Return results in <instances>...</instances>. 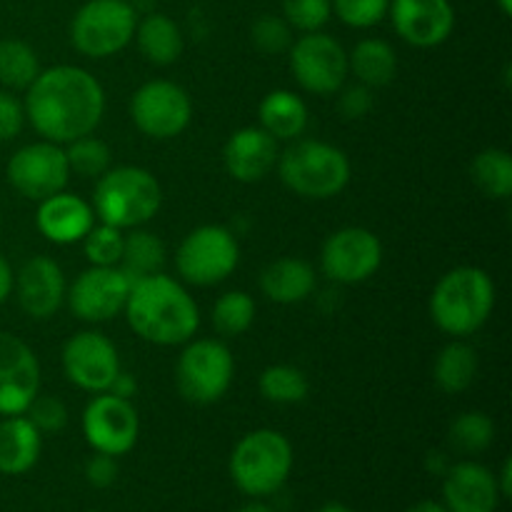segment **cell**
Returning a JSON list of instances; mask_svg holds the SVG:
<instances>
[{
  "label": "cell",
  "instance_id": "1",
  "mask_svg": "<svg viewBox=\"0 0 512 512\" xmlns=\"http://www.w3.org/2000/svg\"><path fill=\"white\" fill-rule=\"evenodd\" d=\"M25 120L50 143L68 145L95 133L105 113V90L95 75L78 65L40 70L23 100Z\"/></svg>",
  "mask_w": 512,
  "mask_h": 512
},
{
  "label": "cell",
  "instance_id": "2",
  "mask_svg": "<svg viewBox=\"0 0 512 512\" xmlns=\"http://www.w3.org/2000/svg\"><path fill=\"white\" fill-rule=\"evenodd\" d=\"M123 313L140 340L160 348L185 345L200 328V308L193 295L165 273L133 283Z\"/></svg>",
  "mask_w": 512,
  "mask_h": 512
},
{
  "label": "cell",
  "instance_id": "3",
  "mask_svg": "<svg viewBox=\"0 0 512 512\" xmlns=\"http://www.w3.org/2000/svg\"><path fill=\"white\" fill-rule=\"evenodd\" d=\"M495 308V283L478 265L448 270L430 295V318L450 338L478 333Z\"/></svg>",
  "mask_w": 512,
  "mask_h": 512
},
{
  "label": "cell",
  "instance_id": "4",
  "mask_svg": "<svg viewBox=\"0 0 512 512\" xmlns=\"http://www.w3.org/2000/svg\"><path fill=\"white\" fill-rule=\"evenodd\" d=\"M90 205L100 223L118 230L143 228L158 215L163 205V188L150 170L120 165L100 175Z\"/></svg>",
  "mask_w": 512,
  "mask_h": 512
},
{
  "label": "cell",
  "instance_id": "5",
  "mask_svg": "<svg viewBox=\"0 0 512 512\" xmlns=\"http://www.w3.org/2000/svg\"><path fill=\"white\" fill-rule=\"evenodd\" d=\"M293 473V445L270 428L243 435L230 453V478L248 498L263 500L278 493Z\"/></svg>",
  "mask_w": 512,
  "mask_h": 512
},
{
  "label": "cell",
  "instance_id": "6",
  "mask_svg": "<svg viewBox=\"0 0 512 512\" xmlns=\"http://www.w3.org/2000/svg\"><path fill=\"white\" fill-rule=\"evenodd\" d=\"M278 173L285 188L300 198L328 200L350 183V160L335 145L323 140H295L278 158Z\"/></svg>",
  "mask_w": 512,
  "mask_h": 512
},
{
  "label": "cell",
  "instance_id": "7",
  "mask_svg": "<svg viewBox=\"0 0 512 512\" xmlns=\"http://www.w3.org/2000/svg\"><path fill=\"white\" fill-rule=\"evenodd\" d=\"M138 13L128 0H88L70 23V43L93 60L110 58L135 38Z\"/></svg>",
  "mask_w": 512,
  "mask_h": 512
},
{
  "label": "cell",
  "instance_id": "8",
  "mask_svg": "<svg viewBox=\"0 0 512 512\" xmlns=\"http://www.w3.org/2000/svg\"><path fill=\"white\" fill-rule=\"evenodd\" d=\"M238 263V238L225 225H200L190 230L175 253V268L180 278L198 288H210L228 280Z\"/></svg>",
  "mask_w": 512,
  "mask_h": 512
},
{
  "label": "cell",
  "instance_id": "9",
  "mask_svg": "<svg viewBox=\"0 0 512 512\" xmlns=\"http://www.w3.org/2000/svg\"><path fill=\"white\" fill-rule=\"evenodd\" d=\"M235 375V360L220 340H188L178 358L175 383L180 395L193 405H213L228 393Z\"/></svg>",
  "mask_w": 512,
  "mask_h": 512
},
{
  "label": "cell",
  "instance_id": "10",
  "mask_svg": "<svg viewBox=\"0 0 512 512\" xmlns=\"http://www.w3.org/2000/svg\"><path fill=\"white\" fill-rule=\"evenodd\" d=\"M130 118L148 138H178L193 120V100L188 90L173 80H148L133 93Z\"/></svg>",
  "mask_w": 512,
  "mask_h": 512
},
{
  "label": "cell",
  "instance_id": "11",
  "mask_svg": "<svg viewBox=\"0 0 512 512\" xmlns=\"http://www.w3.org/2000/svg\"><path fill=\"white\" fill-rule=\"evenodd\" d=\"M288 53L290 70L300 88L313 95H323V98L340 93L350 73V65L348 53L333 35L320 33V30L305 33L293 40Z\"/></svg>",
  "mask_w": 512,
  "mask_h": 512
},
{
  "label": "cell",
  "instance_id": "12",
  "mask_svg": "<svg viewBox=\"0 0 512 512\" xmlns=\"http://www.w3.org/2000/svg\"><path fill=\"white\" fill-rule=\"evenodd\" d=\"M5 178L15 193L40 203L65 190L70 180V165L65 150L58 143L40 140V143L23 145L10 155L5 165Z\"/></svg>",
  "mask_w": 512,
  "mask_h": 512
},
{
  "label": "cell",
  "instance_id": "13",
  "mask_svg": "<svg viewBox=\"0 0 512 512\" xmlns=\"http://www.w3.org/2000/svg\"><path fill=\"white\" fill-rule=\"evenodd\" d=\"M383 263V243L368 228H340L325 240L320 268L325 278L340 285H358L373 278Z\"/></svg>",
  "mask_w": 512,
  "mask_h": 512
},
{
  "label": "cell",
  "instance_id": "14",
  "mask_svg": "<svg viewBox=\"0 0 512 512\" xmlns=\"http://www.w3.org/2000/svg\"><path fill=\"white\" fill-rule=\"evenodd\" d=\"M140 418L133 403L113 393H95L83 410V438L93 453L120 458L135 448Z\"/></svg>",
  "mask_w": 512,
  "mask_h": 512
},
{
  "label": "cell",
  "instance_id": "15",
  "mask_svg": "<svg viewBox=\"0 0 512 512\" xmlns=\"http://www.w3.org/2000/svg\"><path fill=\"white\" fill-rule=\"evenodd\" d=\"M60 363L68 383L85 393H108L123 370L118 348L98 330H80L65 340Z\"/></svg>",
  "mask_w": 512,
  "mask_h": 512
},
{
  "label": "cell",
  "instance_id": "16",
  "mask_svg": "<svg viewBox=\"0 0 512 512\" xmlns=\"http://www.w3.org/2000/svg\"><path fill=\"white\" fill-rule=\"evenodd\" d=\"M133 283L118 265H90L73 280L65 298L70 310L83 323H105L125 310Z\"/></svg>",
  "mask_w": 512,
  "mask_h": 512
},
{
  "label": "cell",
  "instance_id": "17",
  "mask_svg": "<svg viewBox=\"0 0 512 512\" xmlns=\"http://www.w3.org/2000/svg\"><path fill=\"white\" fill-rule=\"evenodd\" d=\"M38 393V355L23 338L0 330V418L25 415Z\"/></svg>",
  "mask_w": 512,
  "mask_h": 512
},
{
  "label": "cell",
  "instance_id": "18",
  "mask_svg": "<svg viewBox=\"0 0 512 512\" xmlns=\"http://www.w3.org/2000/svg\"><path fill=\"white\" fill-rule=\"evenodd\" d=\"M15 298L20 310L33 320H48L63 305L68 285L63 268L48 255H33L15 273Z\"/></svg>",
  "mask_w": 512,
  "mask_h": 512
},
{
  "label": "cell",
  "instance_id": "19",
  "mask_svg": "<svg viewBox=\"0 0 512 512\" xmlns=\"http://www.w3.org/2000/svg\"><path fill=\"white\" fill-rule=\"evenodd\" d=\"M395 33L415 48H435L453 35L455 10L450 0H390Z\"/></svg>",
  "mask_w": 512,
  "mask_h": 512
},
{
  "label": "cell",
  "instance_id": "20",
  "mask_svg": "<svg viewBox=\"0 0 512 512\" xmlns=\"http://www.w3.org/2000/svg\"><path fill=\"white\" fill-rule=\"evenodd\" d=\"M503 495L490 468L460 460L443 475V505L448 512H498Z\"/></svg>",
  "mask_w": 512,
  "mask_h": 512
},
{
  "label": "cell",
  "instance_id": "21",
  "mask_svg": "<svg viewBox=\"0 0 512 512\" xmlns=\"http://www.w3.org/2000/svg\"><path fill=\"white\" fill-rule=\"evenodd\" d=\"M280 158L278 140L263 128H240L228 138L223 148L225 170L238 183H260L273 173Z\"/></svg>",
  "mask_w": 512,
  "mask_h": 512
},
{
  "label": "cell",
  "instance_id": "22",
  "mask_svg": "<svg viewBox=\"0 0 512 512\" xmlns=\"http://www.w3.org/2000/svg\"><path fill=\"white\" fill-rule=\"evenodd\" d=\"M95 220L98 218L93 213V205L68 190H60V193L40 200L38 213H35V225H38L40 235L53 245L80 243L95 225Z\"/></svg>",
  "mask_w": 512,
  "mask_h": 512
},
{
  "label": "cell",
  "instance_id": "23",
  "mask_svg": "<svg viewBox=\"0 0 512 512\" xmlns=\"http://www.w3.org/2000/svg\"><path fill=\"white\" fill-rule=\"evenodd\" d=\"M43 453V433L28 415H10L0 420V473L18 478L38 465Z\"/></svg>",
  "mask_w": 512,
  "mask_h": 512
},
{
  "label": "cell",
  "instance_id": "24",
  "mask_svg": "<svg viewBox=\"0 0 512 512\" xmlns=\"http://www.w3.org/2000/svg\"><path fill=\"white\" fill-rule=\"evenodd\" d=\"M315 283L313 265L300 258H278L260 273V290L278 305L303 303L313 295Z\"/></svg>",
  "mask_w": 512,
  "mask_h": 512
},
{
  "label": "cell",
  "instance_id": "25",
  "mask_svg": "<svg viewBox=\"0 0 512 512\" xmlns=\"http://www.w3.org/2000/svg\"><path fill=\"white\" fill-rule=\"evenodd\" d=\"M260 128L275 140H298L308 128V105L293 90H270L258 108Z\"/></svg>",
  "mask_w": 512,
  "mask_h": 512
},
{
  "label": "cell",
  "instance_id": "26",
  "mask_svg": "<svg viewBox=\"0 0 512 512\" xmlns=\"http://www.w3.org/2000/svg\"><path fill=\"white\" fill-rule=\"evenodd\" d=\"M135 43L143 58L153 65H173L183 55V30L163 13H148L135 25Z\"/></svg>",
  "mask_w": 512,
  "mask_h": 512
},
{
  "label": "cell",
  "instance_id": "27",
  "mask_svg": "<svg viewBox=\"0 0 512 512\" xmlns=\"http://www.w3.org/2000/svg\"><path fill=\"white\" fill-rule=\"evenodd\" d=\"M348 65L360 85L365 88H385L398 73V53L388 40L365 38L348 55Z\"/></svg>",
  "mask_w": 512,
  "mask_h": 512
},
{
  "label": "cell",
  "instance_id": "28",
  "mask_svg": "<svg viewBox=\"0 0 512 512\" xmlns=\"http://www.w3.org/2000/svg\"><path fill=\"white\" fill-rule=\"evenodd\" d=\"M433 378L443 393H465L478 378V353L463 338H455L445 345L433 363Z\"/></svg>",
  "mask_w": 512,
  "mask_h": 512
},
{
  "label": "cell",
  "instance_id": "29",
  "mask_svg": "<svg viewBox=\"0 0 512 512\" xmlns=\"http://www.w3.org/2000/svg\"><path fill=\"white\" fill-rule=\"evenodd\" d=\"M165 260H168L165 243L150 230L130 228V233L123 235V255L118 268L128 275L130 283L163 273Z\"/></svg>",
  "mask_w": 512,
  "mask_h": 512
},
{
  "label": "cell",
  "instance_id": "30",
  "mask_svg": "<svg viewBox=\"0 0 512 512\" xmlns=\"http://www.w3.org/2000/svg\"><path fill=\"white\" fill-rule=\"evenodd\" d=\"M470 178L483 195L508 200L512 195V155L503 148H485L470 163Z\"/></svg>",
  "mask_w": 512,
  "mask_h": 512
},
{
  "label": "cell",
  "instance_id": "31",
  "mask_svg": "<svg viewBox=\"0 0 512 512\" xmlns=\"http://www.w3.org/2000/svg\"><path fill=\"white\" fill-rule=\"evenodd\" d=\"M40 70L38 53L25 40H0V85L5 90H28Z\"/></svg>",
  "mask_w": 512,
  "mask_h": 512
},
{
  "label": "cell",
  "instance_id": "32",
  "mask_svg": "<svg viewBox=\"0 0 512 512\" xmlns=\"http://www.w3.org/2000/svg\"><path fill=\"white\" fill-rule=\"evenodd\" d=\"M260 395L275 405H298L308 398L310 383L295 365H270L260 373Z\"/></svg>",
  "mask_w": 512,
  "mask_h": 512
},
{
  "label": "cell",
  "instance_id": "33",
  "mask_svg": "<svg viewBox=\"0 0 512 512\" xmlns=\"http://www.w3.org/2000/svg\"><path fill=\"white\" fill-rule=\"evenodd\" d=\"M255 323V300L245 290H228L213 305V328L223 338H238Z\"/></svg>",
  "mask_w": 512,
  "mask_h": 512
},
{
  "label": "cell",
  "instance_id": "34",
  "mask_svg": "<svg viewBox=\"0 0 512 512\" xmlns=\"http://www.w3.org/2000/svg\"><path fill=\"white\" fill-rule=\"evenodd\" d=\"M450 445L463 455H480L493 445L495 440V423L490 415L480 410H468L460 413L450 423Z\"/></svg>",
  "mask_w": 512,
  "mask_h": 512
},
{
  "label": "cell",
  "instance_id": "35",
  "mask_svg": "<svg viewBox=\"0 0 512 512\" xmlns=\"http://www.w3.org/2000/svg\"><path fill=\"white\" fill-rule=\"evenodd\" d=\"M65 158H68L70 173L80 175V178L98 180L100 175L108 173V170L113 168V153H110L108 143L95 138L93 133L83 135V138H75L73 143H68Z\"/></svg>",
  "mask_w": 512,
  "mask_h": 512
},
{
  "label": "cell",
  "instance_id": "36",
  "mask_svg": "<svg viewBox=\"0 0 512 512\" xmlns=\"http://www.w3.org/2000/svg\"><path fill=\"white\" fill-rule=\"evenodd\" d=\"M123 230L113 228V225H93L88 230L80 243H83L85 258H88L90 265H103V268H110V265L120 263V255H123Z\"/></svg>",
  "mask_w": 512,
  "mask_h": 512
},
{
  "label": "cell",
  "instance_id": "37",
  "mask_svg": "<svg viewBox=\"0 0 512 512\" xmlns=\"http://www.w3.org/2000/svg\"><path fill=\"white\" fill-rule=\"evenodd\" d=\"M250 40L265 55L288 53L293 45V28L280 15H260L250 28Z\"/></svg>",
  "mask_w": 512,
  "mask_h": 512
},
{
  "label": "cell",
  "instance_id": "38",
  "mask_svg": "<svg viewBox=\"0 0 512 512\" xmlns=\"http://www.w3.org/2000/svg\"><path fill=\"white\" fill-rule=\"evenodd\" d=\"M333 15V0H283V18L300 33H315Z\"/></svg>",
  "mask_w": 512,
  "mask_h": 512
},
{
  "label": "cell",
  "instance_id": "39",
  "mask_svg": "<svg viewBox=\"0 0 512 512\" xmlns=\"http://www.w3.org/2000/svg\"><path fill=\"white\" fill-rule=\"evenodd\" d=\"M390 0H333V13L350 28H373L388 15Z\"/></svg>",
  "mask_w": 512,
  "mask_h": 512
},
{
  "label": "cell",
  "instance_id": "40",
  "mask_svg": "<svg viewBox=\"0 0 512 512\" xmlns=\"http://www.w3.org/2000/svg\"><path fill=\"white\" fill-rule=\"evenodd\" d=\"M30 423L40 430V433H60V430L68 425V408L60 398L55 395H35V400L30 403V408L25 410Z\"/></svg>",
  "mask_w": 512,
  "mask_h": 512
},
{
  "label": "cell",
  "instance_id": "41",
  "mask_svg": "<svg viewBox=\"0 0 512 512\" xmlns=\"http://www.w3.org/2000/svg\"><path fill=\"white\" fill-rule=\"evenodd\" d=\"M25 123L23 103L10 90H0V143H8L20 135Z\"/></svg>",
  "mask_w": 512,
  "mask_h": 512
},
{
  "label": "cell",
  "instance_id": "42",
  "mask_svg": "<svg viewBox=\"0 0 512 512\" xmlns=\"http://www.w3.org/2000/svg\"><path fill=\"white\" fill-rule=\"evenodd\" d=\"M83 475H85V480H88V485H93V488H98V490L110 488V485H115V480H118V475H120L118 458H113V455H105V453L90 455V458L85 460Z\"/></svg>",
  "mask_w": 512,
  "mask_h": 512
},
{
  "label": "cell",
  "instance_id": "43",
  "mask_svg": "<svg viewBox=\"0 0 512 512\" xmlns=\"http://www.w3.org/2000/svg\"><path fill=\"white\" fill-rule=\"evenodd\" d=\"M338 110L345 120H360L373 110V88L365 85H350V88H340Z\"/></svg>",
  "mask_w": 512,
  "mask_h": 512
},
{
  "label": "cell",
  "instance_id": "44",
  "mask_svg": "<svg viewBox=\"0 0 512 512\" xmlns=\"http://www.w3.org/2000/svg\"><path fill=\"white\" fill-rule=\"evenodd\" d=\"M108 393L118 395V398L130 400L135 393H138V383H135L133 375H128V373H123V370H120V375H118V378H115V383L110 385Z\"/></svg>",
  "mask_w": 512,
  "mask_h": 512
},
{
  "label": "cell",
  "instance_id": "45",
  "mask_svg": "<svg viewBox=\"0 0 512 512\" xmlns=\"http://www.w3.org/2000/svg\"><path fill=\"white\" fill-rule=\"evenodd\" d=\"M13 283H15L13 268H10V263L5 260V255H0V305L13 295Z\"/></svg>",
  "mask_w": 512,
  "mask_h": 512
},
{
  "label": "cell",
  "instance_id": "46",
  "mask_svg": "<svg viewBox=\"0 0 512 512\" xmlns=\"http://www.w3.org/2000/svg\"><path fill=\"white\" fill-rule=\"evenodd\" d=\"M495 480H498V488H500V495H503V500H508L512 495V460L510 458L503 460L500 473L495 475Z\"/></svg>",
  "mask_w": 512,
  "mask_h": 512
},
{
  "label": "cell",
  "instance_id": "47",
  "mask_svg": "<svg viewBox=\"0 0 512 512\" xmlns=\"http://www.w3.org/2000/svg\"><path fill=\"white\" fill-rule=\"evenodd\" d=\"M405 512H448V510H445V505L438 503V500H420V503L410 505Z\"/></svg>",
  "mask_w": 512,
  "mask_h": 512
},
{
  "label": "cell",
  "instance_id": "48",
  "mask_svg": "<svg viewBox=\"0 0 512 512\" xmlns=\"http://www.w3.org/2000/svg\"><path fill=\"white\" fill-rule=\"evenodd\" d=\"M448 468H450V465H448V460H445L443 453H430L428 455V470H430V473L445 475V470H448Z\"/></svg>",
  "mask_w": 512,
  "mask_h": 512
},
{
  "label": "cell",
  "instance_id": "49",
  "mask_svg": "<svg viewBox=\"0 0 512 512\" xmlns=\"http://www.w3.org/2000/svg\"><path fill=\"white\" fill-rule=\"evenodd\" d=\"M238 512H273V508H270V505H265L263 500L250 498V503H245L243 508H240Z\"/></svg>",
  "mask_w": 512,
  "mask_h": 512
},
{
  "label": "cell",
  "instance_id": "50",
  "mask_svg": "<svg viewBox=\"0 0 512 512\" xmlns=\"http://www.w3.org/2000/svg\"><path fill=\"white\" fill-rule=\"evenodd\" d=\"M318 512H353V508H348L345 503H325Z\"/></svg>",
  "mask_w": 512,
  "mask_h": 512
},
{
  "label": "cell",
  "instance_id": "51",
  "mask_svg": "<svg viewBox=\"0 0 512 512\" xmlns=\"http://www.w3.org/2000/svg\"><path fill=\"white\" fill-rule=\"evenodd\" d=\"M500 10H503V15H510L512 13V0H498Z\"/></svg>",
  "mask_w": 512,
  "mask_h": 512
},
{
  "label": "cell",
  "instance_id": "52",
  "mask_svg": "<svg viewBox=\"0 0 512 512\" xmlns=\"http://www.w3.org/2000/svg\"><path fill=\"white\" fill-rule=\"evenodd\" d=\"M90 512H100V510H90Z\"/></svg>",
  "mask_w": 512,
  "mask_h": 512
}]
</instances>
